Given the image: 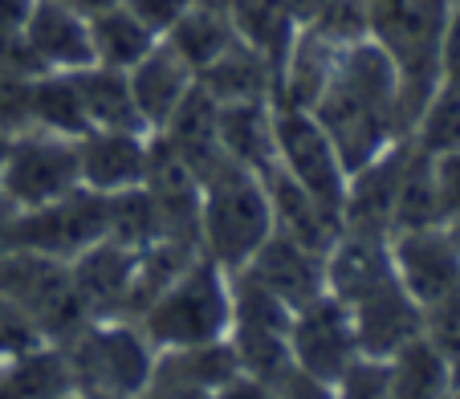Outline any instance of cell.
Wrapping results in <instances>:
<instances>
[{
  "label": "cell",
  "instance_id": "1",
  "mask_svg": "<svg viewBox=\"0 0 460 399\" xmlns=\"http://www.w3.org/2000/svg\"><path fill=\"white\" fill-rule=\"evenodd\" d=\"M314 119L326 127L347 172L363 167L395 139H408L411 122L395 58L375 37L342 45L331 86L314 102Z\"/></svg>",
  "mask_w": 460,
  "mask_h": 399
},
{
  "label": "cell",
  "instance_id": "2",
  "mask_svg": "<svg viewBox=\"0 0 460 399\" xmlns=\"http://www.w3.org/2000/svg\"><path fill=\"white\" fill-rule=\"evenodd\" d=\"M139 330L155 350H183L228 339L233 322V273L204 253L183 265L139 314Z\"/></svg>",
  "mask_w": 460,
  "mask_h": 399
},
{
  "label": "cell",
  "instance_id": "3",
  "mask_svg": "<svg viewBox=\"0 0 460 399\" xmlns=\"http://www.w3.org/2000/svg\"><path fill=\"white\" fill-rule=\"evenodd\" d=\"M53 347L70 367L74 395L82 399H139L159 363V350L130 318L86 322Z\"/></svg>",
  "mask_w": 460,
  "mask_h": 399
},
{
  "label": "cell",
  "instance_id": "4",
  "mask_svg": "<svg viewBox=\"0 0 460 399\" xmlns=\"http://www.w3.org/2000/svg\"><path fill=\"white\" fill-rule=\"evenodd\" d=\"M273 233L270 191L257 172L225 167L200 188V253L236 273Z\"/></svg>",
  "mask_w": 460,
  "mask_h": 399
},
{
  "label": "cell",
  "instance_id": "5",
  "mask_svg": "<svg viewBox=\"0 0 460 399\" xmlns=\"http://www.w3.org/2000/svg\"><path fill=\"white\" fill-rule=\"evenodd\" d=\"M452 0H371V37L395 58L408 122L440 86V33Z\"/></svg>",
  "mask_w": 460,
  "mask_h": 399
},
{
  "label": "cell",
  "instance_id": "6",
  "mask_svg": "<svg viewBox=\"0 0 460 399\" xmlns=\"http://www.w3.org/2000/svg\"><path fill=\"white\" fill-rule=\"evenodd\" d=\"M0 297H9L45 342L70 339L74 330L90 322L86 306L74 289L70 261L25 249V244H13L0 257Z\"/></svg>",
  "mask_w": 460,
  "mask_h": 399
},
{
  "label": "cell",
  "instance_id": "7",
  "mask_svg": "<svg viewBox=\"0 0 460 399\" xmlns=\"http://www.w3.org/2000/svg\"><path fill=\"white\" fill-rule=\"evenodd\" d=\"M82 188L78 172V139L53 135V130L25 127L9 139V155L0 167V196L17 212L41 208L53 200Z\"/></svg>",
  "mask_w": 460,
  "mask_h": 399
},
{
  "label": "cell",
  "instance_id": "8",
  "mask_svg": "<svg viewBox=\"0 0 460 399\" xmlns=\"http://www.w3.org/2000/svg\"><path fill=\"white\" fill-rule=\"evenodd\" d=\"M273 167L286 172L297 188L318 196L322 204L339 208L342 217V196H347V164H342L339 147L331 143L326 127L314 119V111H297V106H273Z\"/></svg>",
  "mask_w": 460,
  "mask_h": 399
},
{
  "label": "cell",
  "instance_id": "9",
  "mask_svg": "<svg viewBox=\"0 0 460 399\" xmlns=\"http://www.w3.org/2000/svg\"><path fill=\"white\" fill-rule=\"evenodd\" d=\"M106 236H111V196L90 188H74L70 196L17 217V244L61 261H74Z\"/></svg>",
  "mask_w": 460,
  "mask_h": 399
},
{
  "label": "cell",
  "instance_id": "10",
  "mask_svg": "<svg viewBox=\"0 0 460 399\" xmlns=\"http://www.w3.org/2000/svg\"><path fill=\"white\" fill-rule=\"evenodd\" d=\"M342 306H347L350 326H355L358 355L367 359H387L403 342L424 334V306L403 289L395 265L387 273H379L375 281L358 286L350 297H342Z\"/></svg>",
  "mask_w": 460,
  "mask_h": 399
},
{
  "label": "cell",
  "instance_id": "11",
  "mask_svg": "<svg viewBox=\"0 0 460 399\" xmlns=\"http://www.w3.org/2000/svg\"><path fill=\"white\" fill-rule=\"evenodd\" d=\"M289 359L302 375L322 383H334L358 359L350 314L331 289L294 310V318H289Z\"/></svg>",
  "mask_w": 460,
  "mask_h": 399
},
{
  "label": "cell",
  "instance_id": "12",
  "mask_svg": "<svg viewBox=\"0 0 460 399\" xmlns=\"http://www.w3.org/2000/svg\"><path fill=\"white\" fill-rule=\"evenodd\" d=\"M391 265L400 273L403 289L420 306L440 302L444 294L460 286V244L452 241L448 225H424V228H400L387 236Z\"/></svg>",
  "mask_w": 460,
  "mask_h": 399
},
{
  "label": "cell",
  "instance_id": "13",
  "mask_svg": "<svg viewBox=\"0 0 460 399\" xmlns=\"http://www.w3.org/2000/svg\"><path fill=\"white\" fill-rule=\"evenodd\" d=\"M411 159V139H395L375 159L347 175V196H342V228L347 233H375L391 236L395 217V196H400L403 167Z\"/></svg>",
  "mask_w": 460,
  "mask_h": 399
},
{
  "label": "cell",
  "instance_id": "14",
  "mask_svg": "<svg viewBox=\"0 0 460 399\" xmlns=\"http://www.w3.org/2000/svg\"><path fill=\"white\" fill-rule=\"evenodd\" d=\"M135 265H139V249L130 244L106 241L90 244L86 253L70 261V278L78 289L82 306H86L90 322L102 318H130V294H135Z\"/></svg>",
  "mask_w": 460,
  "mask_h": 399
},
{
  "label": "cell",
  "instance_id": "15",
  "mask_svg": "<svg viewBox=\"0 0 460 399\" xmlns=\"http://www.w3.org/2000/svg\"><path fill=\"white\" fill-rule=\"evenodd\" d=\"M29 58L37 61L41 74H74L94 61L90 49V17L74 13L61 0H33L25 25H21Z\"/></svg>",
  "mask_w": 460,
  "mask_h": 399
},
{
  "label": "cell",
  "instance_id": "16",
  "mask_svg": "<svg viewBox=\"0 0 460 399\" xmlns=\"http://www.w3.org/2000/svg\"><path fill=\"white\" fill-rule=\"evenodd\" d=\"M236 273L252 278L261 289H270L289 310H297V306H305L310 297L326 294V257L297 241H289V236H281V233H270V241L261 244Z\"/></svg>",
  "mask_w": 460,
  "mask_h": 399
},
{
  "label": "cell",
  "instance_id": "17",
  "mask_svg": "<svg viewBox=\"0 0 460 399\" xmlns=\"http://www.w3.org/2000/svg\"><path fill=\"white\" fill-rule=\"evenodd\" d=\"M151 159V130H86L78 135L82 188L119 196L139 188Z\"/></svg>",
  "mask_w": 460,
  "mask_h": 399
},
{
  "label": "cell",
  "instance_id": "18",
  "mask_svg": "<svg viewBox=\"0 0 460 399\" xmlns=\"http://www.w3.org/2000/svg\"><path fill=\"white\" fill-rule=\"evenodd\" d=\"M265 180V191H270V212H273V233L289 236V241L305 244L314 253H326L334 249V241L342 236V217L339 208L322 204L318 196H310L305 188H297L286 172L270 167L261 175Z\"/></svg>",
  "mask_w": 460,
  "mask_h": 399
},
{
  "label": "cell",
  "instance_id": "19",
  "mask_svg": "<svg viewBox=\"0 0 460 399\" xmlns=\"http://www.w3.org/2000/svg\"><path fill=\"white\" fill-rule=\"evenodd\" d=\"M127 82H130V98H135V111H139L143 127L159 130L175 114V106L188 98V90L196 86V74H191V66L172 45L159 41L139 66L127 70Z\"/></svg>",
  "mask_w": 460,
  "mask_h": 399
},
{
  "label": "cell",
  "instance_id": "20",
  "mask_svg": "<svg viewBox=\"0 0 460 399\" xmlns=\"http://www.w3.org/2000/svg\"><path fill=\"white\" fill-rule=\"evenodd\" d=\"M342 45L326 41L314 29H297L294 45H289L286 61L278 66V90H273V106H297V111H314L322 90L331 86V74L339 66Z\"/></svg>",
  "mask_w": 460,
  "mask_h": 399
},
{
  "label": "cell",
  "instance_id": "21",
  "mask_svg": "<svg viewBox=\"0 0 460 399\" xmlns=\"http://www.w3.org/2000/svg\"><path fill=\"white\" fill-rule=\"evenodd\" d=\"M383 367H387L391 399H448V391L456 387V371H452L448 355L428 334L403 342L395 355L383 359Z\"/></svg>",
  "mask_w": 460,
  "mask_h": 399
},
{
  "label": "cell",
  "instance_id": "22",
  "mask_svg": "<svg viewBox=\"0 0 460 399\" xmlns=\"http://www.w3.org/2000/svg\"><path fill=\"white\" fill-rule=\"evenodd\" d=\"M196 82H200L217 102H273L278 70H273L257 49H249L244 41H233L212 66H204V70L196 74Z\"/></svg>",
  "mask_w": 460,
  "mask_h": 399
},
{
  "label": "cell",
  "instance_id": "23",
  "mask_svg": "<svg viewBox=\"0 0 460 399\" xmlns=\"http://www.w3.org/2000/svg\"><path fill=\"white\" fill-rule=\"evenodd\" d=\"M217 135L236 167L257 175L273 167V102H220Z\"/></svg>",
  "mask_w": 460,
  "mask_h": 399
},
{
  "label": "cell",
  "instance_id": "24",
  "mask_svg": "<svg viewBox=\"0 0 460 399\" xmlns=\"http://www.w3.org/2000/svg\"><path fill=\"white\" fill-rule=\"evenodd\" d=\"M74 395L70 367L53 342L0 359V399H61Z\"/></svg>",
  "mask_w": 460,
  "mask_h": 399
},
{
  "label": "cell",
  "instance_id": "25",
  "mask_svg": "<svg viewBox=\"0 0 460 399\" xmlns=\"http://www.w3.org/2000/svg\"><path fill=\"white\" fill-rule=\"evenodd\" d=\"M225 9L236 29V41L257 49L278 70L286 61L289 45H294L297 29H302L294 21V13L286 9V0H225Z\"/></svg>",
  "mask_w": 460,
  "mask_h": 399
},
{
  "label": "cell",
  "instance_id": "26",
  "mask_svg": "<svg viewBox=\"0 0 460 399\" xmlns=\"http://www.w3.org/2000/svg\"><path fill=\"white\" fill-rule=\"evenodd\" d=\"M74 82H78L90 130H147L135 111V98H130L127 70L90 61L86 70H74Z\"/></svg>",
  "mask_w": 460,
  "mask_h": 399
},
{
  "label": "cell",
  "instance_id": "27",
  "mask_svg": "<svg viewBox=\"0 0 460 399\" xmlns=\"http://www.w3.org/2000/svg\"><path fill=\"white\" fill-rule=\"evenodd\" d=\"M175 53L191 66V74H200L204 66L220 58L228 45L236 41V29L228 21V9L225 4H208V0H191L183 17L172 25V33L164 37Z\"/></svg>",
  "mask_w": 460,
  "mask_h": 399
},
{
  "label": "cell",
  "instance_id": "28",
  "mask_svg": "<svg viewBox=\"0 0 460 399\" xmlns=\"http://www.w3.org/2000/svg\"><path fill=\"white\" fill-rule=\"evenodd\" d=\"M159 45V37L143 25L127 4H111V9L94 13L90 17V49H94L98 66H111V70H130L139 66L151 49Z\"/></svg>",
  "mask_w": 460,
  "mask_h": 399
},
{
  "label": "cell",
  "instance_id": "29",
  "mask_svg": "<svg viewBox=\"0 0 460 399\" xmlns=\"http://www.w3.org/2000/svg\"><path fill=\"white\" fill-rule=\"evenodd\" d=\"M29 127L53 130V135H66V139L86 135L90 122L74 74H37L33 90H29Z\"/></svg>",
  "mask_w": 460,
  "mask_h": 399
},
{
  "label": "cell",
  "instance_id": "30",
  "mask_svg": "<svg viewBox=\"0 0 460 399\" xmlns=\"http://www.w3.org/2000/svg\"><path fill=\"white\" fill-rule=\"evenodd\" d=\"M408 139L428 155H444V151H460V86L440 82L420 106L416 122H411Z\"/></svg>",
  "mask_w": 460,
  "mask_h": 399
},
{
  "label": "cell",
  "instance_id": "31",
  "mask_svg": "<svg viewBox=\"0 0 460 399\" xmlns=\"http://www.w3.org/2000/svg\"><path fill=\"white\" fill-rule=\"evenodd\" d=\"M334 399H391L387 395V367L383 359H367L358 355L339 379L331 383Z\"/></svg>",
  "mask_w": 460,
  "mask_h": 399
},
{
  "label": "cell",
  "instance_id": "32",
  "mask_svg": "<svg viewBox=\"0 0 460 399\" xmlns=\"http://www.w3.org/2000/svg\"><path fill=\"white\" fill-rule=\"evenodd\" d=\"M428 164H432V191L440 225H452V220H460V151L428 155Z\"/></svg>",
  "mask_w": 460,
  "mask_h": 399
},
{
  "label": "cell",
  "instance_id": "33",
  "mask_svg": "<svg viewBox=\"0 0 460 399\" xmlns=\"http://www.w3.org/2000/svg\"><path fill=\"white\" fill-rule=\"evenodd\" d=\"M122 4H127V9L135 13V17H139L143 25L159 37V41H164V37L172 33L175 21L183 17V9H188L191 0H122Z\"/></svg>",
  "mask_w": 460,
  "mask_h": 399
},
{
  "label": "cell",
  "instance_id": "34",
  "mask_svg": "<svg viewBox=\"0 0 460 399\" xmlns=\"http://www.w3.org/2000/svg\"><path fill=\"white\" fill-rule=\"evenodd\" d=\"M440 82L460 86V0H452L448 21L440 33Z\"/></svg>",
  "mask_w": 460,
  "mask_h": 399
},
{
  "label": "cell",
  "instance_id": "35",
  "mask_svg": "<svg viewBox=\"0 0 460 399\" xmlns=\"http://www.w3.org/2000/svg\"><path fill=\"white\" fill-rule=\"evenodd\" d=\"M212 399H278V383L257 379L249 371H236L233 379H225L212 391Z\"/></svg>",
  "mask_w": 460,
  "mask_h": 399
},
{
  "label": "cell",
  "instance_id": "36",
  "mask_svg": "<svg viewBox=\"0 0 460 399\" xmlns=\"http://www.w3.org/2000/svg\"><path fill=\"white\" fill-rule=\"evenodd\" d=\"M278 399H334V395H331V383L310 379V375H302L294 367V371L278 383Z\"/></svg>",
  "mask_w": 460,
  "mask_h": 399
},
{
  "label": "cell",
  "instance_id": "37",
  "mask_svg": "<svg viewBox=\"0 0 460 399\" xmlns=\"http://www.w3.org/2000/svg\"><path fill=\"white\" fill-rule=\"evenodd\" d=\"M29 9H33V0H0V41H13L21 33Z\"/></svg>",
  "mask_w": 460,
  "mask_h": 399
},
{
  "label": "cell",
  "instance_id": "38",
  "mask_svg": "<svg viewBox=\"0 0 460 399\" xmlns=\"http://www.w3.org/2000/svg\"><path fill=\"white\" fill-rule=\"evenodd\" d=\"M17 217H21V212L13 208L4 196H0V257L17 244Z\"/></svg>",
  "mask_w": 460,
  "mask_h": 399
},
{
  "label": "cell",
  "instance_id": "39",
  "mask_svg": "<svg viewBox=\"0 0 460 399\" xmlns=\"http://www.w3.org/2000/svg\"><path fill=\"white\" fill-rule=\"evenodd\" d=\"M286 9L294 13V21L297 25H314V17H318L322 9H326V0H286Z\"/></svg>",
  "mask_w": 460,
  "mask_h": 399
},
{
  "label": "cell",
  "instance_id": "40",
  "mask_svg": "<svg viewBox=\"0 0 460 399\" xmlns=\"http://www.w3.org/2000/svg\"><path fill=\"white\" fill-rule=\"evenodd\" d=\"M61 4H70V9L82 13V17H94V13L111 9V4H119V0H61Z\"/></svg>",
  "mask_w": 460,
  "mask_h": 399
},
{
  "label": "cell",
  "instance_id": "41",
  "mask_svg": "<svg viewBox=\"0 0 460 399\" xmlns=\"http://www.w3.org/2000/svg\"><path fill=\"white\" fill-rule=\"evenodd\" d=\"M9 139H13V135H4V130H0V167H4V155H9Z\"/></svg>",
  "mask_w": 460,
  "mask_h": 399
},
{
  "label": "cell",
  "instance_id": "42",
  "mask_svg": "<svg viewBox=\"0 0 460 399\" xmlns=\"http://www.w3.org/2000/svg\"><path fill=\"white\" fill-rule=\"evenodd\" d=\"M448 399H460V383H456V387H452V391H448Z\"/></svg>",
  "mask_w": 460,
  "mask_h": 399
},
{
  "label": "cell",
  "instance_id": "43",
  "mask_svg": "<svg viewBox=\"0 0 460 399\" xmlns=\"http://www.w3.org/2000/svg\"><path fill=\"white\" fill-rule=\"evenodd\" d=\"M61 399H82V395H61Z\"/></svg>",
  "mask_w": 460,
  "mask_h": 399
},
{
  "label": "cell",
  "instance_id": "44",
  "mask_svg": "<svg viewBox=\"0 0 460 399\" xmlns=\"http://www.w3.org/2000/svg\"><path fill=\"white\" fill-rule=\"evenodd\" d=\"M139 399H143V395H139Z\"/></svg>",
  "mask_w": 460,
  "mask_h": 399
},
{
  "label": "cell",
  "instance_id": "45",
  "mask_svg": "<svg viewBox=\"0 0 460 399\" xmlns=\"http://www.w3.org/2000/svg\"><path fill=\"white\" fill-rule=\"evenodd\" d=\"M456 383H460V379H456Z\"/></svg>",
  "mask_w": 460,
  "mask_h": 399
}]
</instances>
